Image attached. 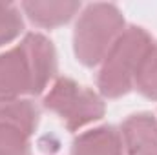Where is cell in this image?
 <instances>
[{"label": "cell", "mask_w": 157, "mask_h": 155, "mask_svg": "<svg viewBox=\"0 0 157 155\" xmlns=\"http://www.w3.org/2000/svg\"><path fill=\"white\" fill-rule=\"evenodd\" d=\"M57 73V51L46 35L31 31L0 53V100L31 99L48 91Z\"/></svg>", "instance_id": "6da1fadb"}, {"label": "cell", "mask_w": 157, "mask_h": 155, "mask_svg": "<svg viewBox=\"0 0 157 155\" xmlns=\"http://www.w3.org/2000/svg\"><path fill=\"white\" fill-rule=\"evenodd\" d=\"M152 44L154 39L144 28L126 26L124 33L99 64L97 89L102 99H121L133 89L141 64Z\"/></svg>", "instance_id": "7a4b0ae2"}, {"label": "cell", "mask_w": 157, "mask_h": 155, "mask_svg": "<svg viewBox=\"0 0 157 155\" xmlns=\"http://www.w3.org/2000/svg\"><path fill=\"white\" fill-rule=\"evenodd\" d=\"M126 29L122 11L110 2H93L80 9L73 29V53L84 68H97Z\"/></svg>", "instance_id": "3957f363"}, {"label": "cell", "mask_w": 157, "mask_h": 155, "mask_svg": "<svg viewBox=\"0 0 157 155\" xmlns=\"http://www.w3.org/2000/svg\"><path fill=\"white\" fill-rule=\"evenodd\" d=\"M44 108L59 117L66 130L80 131L106 113V102L99 91L70 77H59L44 93Z\"/></svg>", "instance_id": "277c9868"}, {"label": "cell", "mask_w": 157, "mask_h": 155, "mask_svg": "<svg viewBox=\"0 0 157 155\" xmlns=\"http://www.w3.org/2000/svg\"><path fill=\"white\" fill-rule=\"evenodd\" d=\"M124 153L157 155V117L148 112L132 113L119 128Z\"/></svg>", "instance_id": "5b68a950"}, {"label": "cell", "mask_w": 157, "mask_h": 155, "mask_svg": "<svg viewBox=\"0 0 157 155\" xmlns=\"http://www.w3.org/2000/svg\"><path fill=\"white\" fill-rule=\"evenodd\" d=\"M20 9L35 26L55 29L73 20L80 13L82 4L75 0H28L20 4Z\"/></svg>", "instance_id": "8992f818"}, {"label": "cell", "mask_w": 157, "mask_h": 155, "mask_svg": "<svg viewBox=\"0 0 157 155\" xmlns=\"http://www.w3.org/2000/svg\"><path fill=\"white\" fill-rule=\"evenodd\" d=\"M71 155H124L121 131L112 124L80 131L71 142Z\"/></svg>", "instance_id": "52a82bcc"}, {"label": "cell", "mask_w": 157, "mask_h": 155, "mask_svg": "<svg viewBox=\"0 0 157 155\" xmlns=\"http://www.w3.org/2000/svg\"><path fill=\"white\" fill-rule=\"evenodd\" d=\"M0 120H7L24 128L29 135H33L39 128L40 108L33 99H9L0 100Z\"/></svg>", "instance_id": "ba28073f"}, {"label": "cell", "mask_w": 157, "mask_h": 155, "mask_svg": "<svg viewBox=\"0 0 157 155\" xmlns=\"http://www.w3.org/2000/svg\"><path fill=\"white\" fill-rule=\"evenodd\" d=\"M31 137L18 124L0 120V155H31Z\"/></svg>", "instance_id": "9c48e42d"}, {"label": "cell", "mask_w": 157, "mask_h": 155, "mask_svg": "<svg viewBox=\"0 0 157 155\" xmlns=\"http://www.w3.org/2000/svg\"><path fill=\"white\" fill-rule=\"evenodd\" d=\"M133 89H137L148 100H157V42L152 44L141 64Z\"/></svg>", "instance_id": "30bf717a"}, {"label": "cell", "mask_w": 157, "mask_h": 155, "mask_svg": "<svg viewBox=\"0 0 157 155\" xmlns=\"http://www.w3.org/2000/svg\"><path fill=\"white\" fill-rule=\"evenodd\" d=\"M24 31V13L17 4L0 2V47L17 40Z\"/></svg>", "instance_id": "8fae6325"}]
</instances>
